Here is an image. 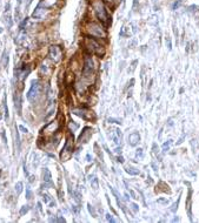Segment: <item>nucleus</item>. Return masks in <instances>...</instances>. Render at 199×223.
Returning <instances> with one entry per match:
<instances>
[{
    "instance_id": "obj_1",
    "label": "nucleus",
    "mask_w": 199,
    "mask_h": 223,
    "mask_svg": "<svg viewBox=\"0 0 199 223\" xmlns=\"http://www.w3.org/2000/svg\"><path fill=\"white\" fill-rule=\"evenodd\" d=\"M82 45H84V48H85L86 53L90 54V55L95 54L99 58H103L105 55L106 53L105 47L103 46V45H100L99 42L95 40L94 38H92V36H86L84 39V44Z\"/></svg>"
},
{
    "instance_id": "obj_2",
    "label": "nucleus",
    "mask_w": 199,
    "mask_h": 223,
    "mask_svg": "<svg viewBox=\"0 0 199 223\" xmlns=\"http://www.w3.org/2000/svg\"><path fill=\"white\" fill-rule=\"evenodd\" d=\"M92 6H93L94 13L98 18V20L101 23H104L105 26H108V23H111V18L108 17V13L106 11L103 0H94Z\"/></svg>"
},
{
    "instance_id": "obj_3",
    "label": "nucleus",
    "mask_w": 199,
    "mask_h": 223,
    "mask_svg": "<svg viewBox=\"0 0 199 223\" xmlns=\"http://www.w3.org/2000/svg\"><path fill=\"white\" fill-rule=\"evenodd\" d=\"M87 33L90 36H92L94 39H105L106 38V31L103 26H100L97 23H90L87 25Z\"/></svg>"
},
{
    "instance_id": "obj_4",
    "label": "nucleus",
    "mask_w": 199,
    "mask_h": 223,
    "mask_svg": "<svg viewBox=\"0 0 199 223\" xmlns=\"http://www.w3.org/2000/svg\"><path fill=\"white\" fill-rule=\"evenodd\" d=\"M73 154V136L72 135H67L66 137V142H65V146L61 150L60 154V158L61 161H69Z\"/></svg>"
},
{
    "instance_id": "obj_5",
    "label": "nucleus",
    "mask_w": 199,
    "mask_h": 223,
    "mask_svg": "<svg viewBox=\"0 0 199 223\" xmlns=\"http://www.w3.org/2000/svg\"><path fill=\"white\" fill-rule=\"evenodd\" d=\"M94 73V64L90 54H86L84 58V67H82V75L84 78H91Z\"/></svg>"
},
{
    "instance_id": "obj_6",
    "label": "nucleus",
    "mask_w": 199,
    "mask_h": 223,
    "mask_svg": "<svg viewBox=\"0 0 199 223\" xmlns=\"http://www.w3.org/2000/svg\"><path fill=\"white\" fill-rule=\"evenodd\" d=\"M40 90H41L40 82L38 81V80H34V81L32 82L31 88H29V93H27V99H29V101H34V100L39 96Z\"/></svg>"
},
{
    "instance_id": "obj_7",
    "label": "nucleus",
    "mask_w": 199,
    "mask_h": 223,
    "mask_svg": "<svg viewBox=\"0 0 199 223\" xmlns=\"http://www.w3.org/2000/svg\"><path fill=\"white\" fill-rule=\"evenodd\" d=\"M48 57L52 60L54 64H58L59 61L63 58V52H61V48L59 46H51L50 47V51H48Z\"/></svg>"
},
{
    "instance_id": "obj_8",
    "label": "nucleus",
    "mask_w": 199,
    "mask_h": 223,
    "mask_svg": "<svg viewBox=\"0 0 199 223\" xmlns=\"http://www.w3.org/2000/svg\"><path fill=\"white\" fill-rule=\"evenodd\" d=\"M73 113L78 115V116L82 117L85 120H91V119H94V115L92 112H90L86 108H77V109H73Z\"/></svg>"
},
{
    "instance_id": "obj_9",
    "label": "nucleus",
    "mask_w": 199,
    "mask_h": 223,
    "mask_svg": "<svg viewBox=\"0 0 199 223\" xmlns=\"http://www.w3.org/2000/svg\"><path fill=\"white\" fill-rule=\"evenodd\" d=\"M59 127H60V124H59L58 120H54L51 123H48L45 127V129H42V132L46 133V134H52V133H55L58 130Z\"/></svg>"
},
{
    "instance_id": "obj_10",
    "label": "nucleus",
    "mask_w": 199,
    "mask_h": 223,
    "mask_svg": "<svg viewBox=\"0 0 199 223\" xmlns=\"http://www.w3.org/2000/svg\"><path fill=\"white\" fill-rule=\"evenodd\" d=\"M91 135H92V129L90 128V127H86V128H84V130L82 132V134L79 136V139L78 141L82 143V142H87L90 140V137H91Z\"/></svg>"
},
{
    "instance_id": "obj_11",
    "label": "nucleus",
    "mask_w": 199,
    "mask_h": 223,
    "mask_svg": "<svg viewBox=\"0 0 199 223\" xmlns=\"http://www.w3.org/2000/svg\"><path fill=\"white\" fill-rule=\"evenodd\" d=\"M45 11H46V8L44 7H41V5H39L37 8L34 10V12H33V18H35V19H42V18L45 17Z\"/></svg>"
},
{
    "instance_id": "obj_12",
    "label": "nucleus",
    "mask_w": 199,
    "mask_h": 223,
    "mask_svg": "<svg viewBox=\"0 0 199 223\" xmlns=\"http://www.w3.org/2000/svg\"><path fill=\"white\" fill-rule=\"evenodd\" d=\"M44 182H45V184H48V186H51V184H52V180H51V173L48 171V169L44 170Z\"/></svg>"
},
{
    "instance_id": "obj_13",
    "label": "nucleus",
    "mask_w": 199,
    "mask_h": 223,
    "mask_svg": "<svg viewBox=\"0 0 199 223\" xmlns=\"http://www.w3.org/2000/svg\"><path fill=\"white\" fill-rule=\"evenodd\" d=\"M137 142H139V135L137 134V133H133V134L130 135V143L132 146H135Z\"/></svg>"
},
{
    "instance_id": "obj_14",
    "label": "nucleus",
    "mask_w": 199,
    "mask_h": 223,
    "mask_svg": "<svg viewBox=\"0 0 199 223\" xmlns=\"http://www.w3.org/2000/svg\"><path fill=\"white\" fill-rule=\"evenodd\" d=\"M57 2V0H45L42 4H40L41 6H44L45 8H50V7H52L54 4Z\"/></svg>"
},
{
    "instance_id": "obj_15",
    "label": "nucleus",
    "mask_w": 199,
    "mask_h": 223,
    "mask_svg": "<svg viewBox=\"0 0 199 223\" xmlns=\"http://www.w3.org/2000/svg\"><path fill=\"white\" fill-rule=\"evenodd\" d=\"M21 187H23V183H21V182H18L17 186H15V188H17V193H18V194L21 191Z\"/></svg>"
},
{
    "instance_id": "obj_16",
    "label": "nucleus",
    "mask_w": 199,
    "mask_h": 223,
    "mask_svg": "<svg viewBox=\"0 0 199 223\" xmlns=\"http://www.w3.org/2000/svg\"><path fill=\"white\" fill-rule=\"evenodd\" d=\"M27 211H29V205H24V208L21 209V210H20V214H21V215H24V214H26Z\"/></svg>"
},
{
    "instance_id": "obj_17",
    "label": "nucleus",
    "mask_w": 199,
    "mask_h": 223,
    "mask_svg": "<svg viewBox=\"0 0 199 223\" xmlns=\"http://www.w3.org/2000/svg\"><path fill=\"white\" fill-rule=\"evenodd\" d=\"M126 171H127V173H130V174H138V173H139L138 170H133V168H127V169H126Z\"/></svg>"
},
{
    "instance_id": "obj_18",
    "label": "nucleus",
    "mask_w": 199,
    "mask_h": 223,
    "mask_svg": "<svg viewBox=\"0 0 199 223\" xmlns=\"http://www.w3.org/2000/svg\"><path fill=\"white\" fill-rule=\"evenodd\" d=\"M88 211L92 214V216H95V211H94L93 207H92L91 204H88Z\"/></svg>"
},
{
    "instance_id": "obj_19",
    "label": "nucleus",
    "mask_w": 199,
    "mask_h": 223,
    "mask_svg": "<svg viewBox=\"0 0 199 223\" xmlns=\"http://www.w3.org/2000/svg\"><path fill=\"white\" fill-rule=\"evenodd\" d=\"M106 220H107V221H110V222H114V218H113L110 214H107V215H106Z\"/></svg>"
},
{
    "instance_id": "obj_20",
    "label": "nucleus",
    "mask_w": 199,
    "mask_h": 223,
    "mask_svg": "<svg viewBox=\"0 0 199 223\" xmlns=\"http://www.w3.org/2000/svg\"><path fill=\"white\" fill-rule=\"evenodd\" d=\"M27 199H31V190H29V188H27Z\"/></svg>"
},
{
    "instance_id": "obj_21",
    "label": "nucleus",
    "mask_w": 199,
    "mask_h": 223,
    "mask_svg": "<svg viewBox=\"0 0 199 223\" xmlns=\"http://www.w3.org/2000/svg\"><path fill=\"white\" fill-rule=\"evenodd\" d=\"M20 129H21V130H23V132H25V133H26V132H27V129H26V128H24L23 126H20Z\"/></svg>"
},
{
    "instance_id": "obj_22",
    "label": "nucleus",
    "mask_w": 199,
    "mask_h": 223,
    "mask_svg": "<svg viewBox=\"0 0 199 223\" xmlns=\"http://www.w3.org/2000/svg\"><path fill=\"white\" fill-rule=\"evenodd\" d=\"M105 1H111V0H105Z\"/></svg>"
}]
</instances>
